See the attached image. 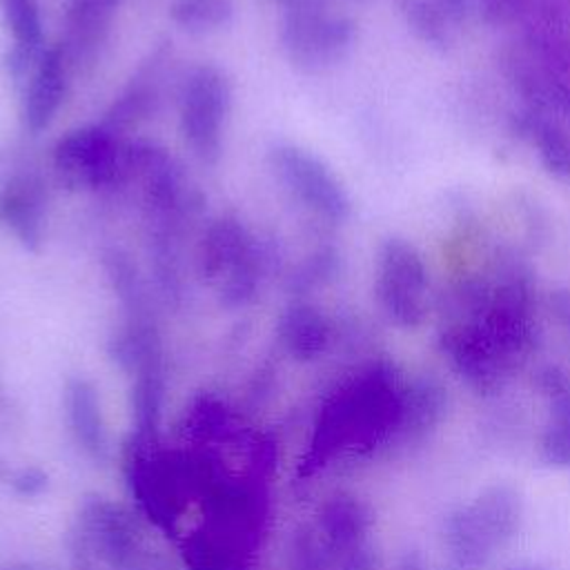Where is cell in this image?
I'll return each instance as SVG.
<instances>
[{
  "instance_id": "2e32d148",
  "label": "cell",
  "mask_w": 570,
  "mask_h": 570,
  "mask_svg": "<svg viewBox=\"0 0 570 570\" xmlns=\"http://www.w3.org/2000/svg\"><path fill=\"white\" fill-rule=\"evenodd\" d=\"M327 254H318L314 256L309 263H305L294 276H292V287L294 289H307L309 285H316L325 274H327Z\"/></svg>"
},
{
  "instance_id": "5bb4252c",
  "label": "cell",
  "mask_w": 570,
  "mask_h": 570,
  "mask_svg": "<svg viewBox=\"0 0 570 570\" xmlns=\"http://www.w3.org/2000/svg\"><path fill=\"white\" fill-rule=\"evenodd\" d=\"M102 265L118 298L127 305L131 314L140 316V312H145V283L138 276L136 265L129 261V256H125L118 249L107 252Z\"/></svg>"
},
{
  "instance_id": "6da1fadb",
  "label": "cell",
  "mask_w": 570,
  "mask_h": 570,
  "mask_svg": "<svg viewBox=\"0 0 570 570\" xmlns=\"http://www.w3.org/2000/svg\"><path fill=\"white\" fill-rule=\"evenodd\" d=\"M263 269L258 240L236 216L207 225L198 245V272L225 307H240L256 296Z\"/></svg>"
},
{
  "instance_id": "ac0fdd59",
  "label": "cell",
  "mask_w": 570,
  "mask_h": 570,
  "mask_svg": "<svg viewBox=\"0 0 570 570\" xmlns=\"http://www.w3.org/2000/svg\"><path fill=\"white\" fill-rule=\"evenodd\" d=\"M109 2H114V4H118V2H120V0H109Z\"/></svg>"
},
{
  "instance_id": "52a82bcc",
  "label": "cell",
  "mask_w": 570,
  "mask_h": 570,
  "mask_svg": "<svg viewBox=\"0 0 570 570\" xmlns=\"http://www.w3.org/2000/svg\"><path fill=\"white\" fill-rule=\"evenodd\" d=\"M47 198L38 176L20 174L0 191V220L24 249H38L45 236Z\"/></svg>"
},
{
  "instance_id": "e0dca14e",
  "label": "cell",
  "mask_w": 570,
  "mask_h": 570,
  "mask_svg": "<svg viewBox=\"0 0 570 570\" xmlns=\"http://www.w3.org/2000/svg\"><path fill=\"white\" fill-rule=\"evenodd\" d=\"M517 570V568H514ZM519 570H539V568H519Z\"/></svg>"
},
{
  "instance_id": "8fae6325",
  "label": "cell",
  "mask_w": 570,
  "mask_h": 570,
  "mask_svg": "<svg viewBox=\"0 0 570 570\" xmlns=\"http://www.w3.org/2000/svg\"><path fill=\"white\" fill-rule=\"evenodd\" d=\"M278 332L287 350L298 358L314 356L325 345L327 336L323 316L314 307L303 303L287 307V312L281 316Z\"/></svg>"
},
{
  "instance_id": "3957f363",
  "label": "cell",
  "mask_w": 570,
  "mask_h": 570,
  "mask_svg": "<svg viewBox=\"0 0 570 570\" xmlns=\"http://www.w3.org/2000/svg\"><path fill=\"white\" fill-rule=\"evenodd\" d=\"M51 165L69 189H100L122 180L125 145L109 127L85 125L58 138Z\"/></svg>"
},
{
  "instance_id": "9c48e42d",
  "label": "cell",
  "mask_w": 570,
  "mask_h": 570,
  "mask_svg": "<svg viewBox=\"0 0 570 570\" xmlns=\"http://www.w3.org/2000/svg\"><path fill=\"white\" fill-rule=\"evenodd\" d=\"M0 11L13 40L7 56V69L13 80H20L31 71L33 62L45 49L38 0H0Z\"/></svg>"
},
{
  "instance_id": "ba28073f",
  "label": "cell",
  "mask_w": 570,
  "mask_h": 570,
  "mask_svg": "<svg viewBox=\"0 0 570 570\" xmlns=\"http://www.w3.org/2000/svg\"><path fill=\"white\" fill-rule=\"evenodd\" d=\"M165 62H167V51L160 47L149 56L147 62L140 65V69L131 76L127 87L109 107L102 120L105 127L118 134L129 127H136L140 120L154 114L160 100V82H163L160 78H163Z\"/></svg>"
},
{
  "instance_id": "9a60e30c",
  "label": "cell",
  "mask_w": 570,
  "mask_h": 570,
  "mask_svg": "<svg viewBox=\"0 0 570 570\" xmlns=\"http://www.w3.org/2000/svg\"><path fill=\"white\" fill-rule=\"evenodd\" d=\"M543 454L550 463L570 465V421H563L548 432L543 441Z\"/></svg>"
},
{
  "instance_id": "4fadbf2b",
  "label": "cell",
  "mask_w": 570,
  "mask_h": 570,
  "mask_svg": "<svg viewBox=\"0 0 570 570\" xmlns=\"http://www.w3.org/2000/svg\"><path fill=\"white\" fill-rule=\"evenodd\" d=\"M448 543L454 557L461 561V566H468V568L483 566L492 554L490 541L472 521L468 510L459 512L448 521Z\"/></svg>"
},
{
  "instance_id": "8992f818",
  "label": "cell",
  "mask_w": 570,
  "mask_h": 570,
  "mask_svg": "<svg viewBox=\"0 0 570 570\" xmlns=\"http://www.w3.org/2000/svg\"><path fill=\"white\" fill-rule=\"evenodd\" d=\"M67 73L69 62L62 45L45 47L24 80L20 107L24 129L38 134L49 127L67 96Z\"/></svg>"
},
{
  "instance_id": "277c9868",
  "label": "cell",
  "mask_w": 570,
  "mask_h": 570,
  "mask_svg": "<svg viewBox=\"0 0 570 570\" xmlns=\"http://www.w3.org/2000/svg\"><path fill=\"white\" fill-rule=\"evenodd\" d=\"M352 38V27L314 4L294 7L283 20L281 45L287 60L303 71H318L343 56Z\"/></svg>"
},
{
  "instance_id": "7c38bea8",
  "label": "cell",
  "mask_w": 570,
  "mask_h": 570,
  "mask_svg": "<svg viewBox=\"0 0 570 570\" xmlns=\"http://www.w3.org/2000/svg\"><path fill=\"white\" fill-rule=\"evenodd\" d=\"M169 18L183 31L212 33L234 18V0H171Z\"/></svg>"
},
{
  "instance_id": "30bf717a",
  "label": "cell",
  "mask_w": 570,
  "mask_h": 570,
  "mask_svg": "<svg viewBox=\"0 0 570 570\" xmlns=\"http://www.w3.org/2000/svg\"><path fill=\"white\" fill-rule=\"evenodd\" d=\"M468 512L490 546L497 548L514 537L519 528L521 503L510 485H492L474 501V505L468 508Z\"/></svg>"
},
{
  "instance_id": "5b68a950",
  "label": "cell",
  "mask_w": 570,
  "mask_h": 570,
  "mask_svg": "<svg viewBox=\"0 0 570 570\" xmlns=\"http://www.w3.org/2000/svg\"><path fill=\"white\" fill-rule=\"evenodd\" d=\"M267 160L278 180L309 209L325 218L345 214L347 203L338 183L314 154L289 142H276L269 147Z\"/></svg>"
},
{
  "instance_id": "7a4b0ae2",
  "label": "cell",
  "mask_w": 570,
  "mask_h": 570,
  "mask_svg": "<svg viewBox=\"0 0 570 570\" xmlns=\"http://www.w3.org/2000/svg\"><path fill=\"white\" fill-rule=\"evenodd\" d=\"M232 111V82L212 65H196L183 80L178 96L180 134L191 154L203 163H216L223 149L225 125Z\"/></svg>"
}]
</instances>
